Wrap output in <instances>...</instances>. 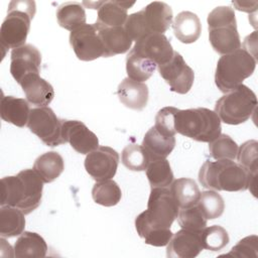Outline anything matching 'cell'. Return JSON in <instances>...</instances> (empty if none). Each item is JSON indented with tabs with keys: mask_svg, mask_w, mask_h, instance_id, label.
I'll list each match as a JSON object with an SVG mask.
<instances>
[{
	"mask_svg": "<svg viewBox=\"0 0 258 258\" xmlns=\"http://www.w3.org/2000/svg\"><path fill=\"white\" fill-rule=\"evenodd\" d=\"M43 180L34 169H23L16 175L1 179L2 206L15 207L28 215L41 203Z\"/></svg>",
	"mask_w": 258,
	"mask_h": 258,
	"instance_id": "obj_1",
	"label": "cell"
},
{
	"mask_svg": "<svg viewBox=\"0 0 258 258\" xmlns=\"http://www.w3.org/2000/svg\"><path fill=\"white\" fill-rule=\"evenodd\" d=\"M255 178L239 163L229 159L206 161L199 171L200 183L218 191H244L255 185Z\"/></svg>",
	"mask_w": 258,
	"mask_h": 258,
	"instance_id": "obj_2",
	"label": "cell"
},
{
	"mask_svg": "<svg viewBox=\"0 0 258 258\" xmlns=\"http://www.w3.org/2000/svg\"><path fill=\"white\" fill-rule=\"evenodd\" d=\"M171 7L160 1H154L146 5L142 10L128 15L124 29L136 42L151 33L165 32L172 22Z\"/></svg>",
	"mask_w": 258,
	"mask_h": 258,
	"instance_id": "obj_3",
	"label": "cell"
},
{
	"mask_svg": "<svg viewBox=\"0 0 258 258\" xmlns=\"http://www.w3.org/2000/svg\"><path fill=\"white\" fill-rule=\"evenodd\" d=\"M36 12L34 1L13 0L8 4L7 15L0 27V42L4 49L25 44L31 19Z\"/></svg>",
	"mask_w": 258,
	"mask_h": 258,
	"instance_id": "obj_4",
	"label": "cell"
},
{
	"mask_svg": "<svg viewBox=\"0 0 258 258\" xmlns=\"http://www.w3.org/2000/svg\"><path fill=\"white\" fill-rule=\"evenodd\" d=\"M175 131L199 142H211L222 132L221 120L215 111L207 108L178 109Z\"/></svg>",
	"mask_w": 258,
	"mask_h": 258,
	"instance_id": "obj_5",
	"label": "cell"
},
{
	"mask_svg": "<svg viewBox=\"0 0 258 258\" xmlns=\"http://www.w3.org/2000/svg\"><path fill=\"white\" fill-rule=\"evenodd\" d=\"M207 22L209 40L216 52L224 55L241 48V39L233 8L230 6L214 8L209 13Z\"/></svg>",
	"mask_w": 258,
	"mask_h": 258,
	"instance_id": "obj_6",
	"label": "cell"
},
{
	"mask_svg": "<svg viewBox=\"0 0 258 258\" xmlns=\"http://www.w3.org/2000/svg\"><path fill=\"white\" fill-rule=\"evenodd\" d=\"M256 62L257 60L243 48L222 55L216 67V86L225 94L233 91L253 75Z\"/></svg>",
	"mask_w": 258,
	"mask_h": 258,
	"instance_id": "obj_7",
	"label": "cell"
},
{
	"mask_svg": "<svg viewBox=\"0 0 258 258\" xmlns=\"http://www.w3.org/2000/svg\"><path fill=\"white\" fill-rule=\"evenodd\" d=\"M257 105L255 93L242 84L216 102L215 113L225 124L239 125L251 118Z\"/></svg>",
	"mask_w": 258,
	"mask_h": 258,
	"instance_id": "obj_8",
	"label": "cell"
},
{
	"mask_svg": "<svg viewBox=\"0 0 258 258\" xmlns=\"http://www.w3.org/2000/svg\"><path fill=\"white\" fill-rule=\"evenodd\" d=\"M27 127L47 146L54 147L66 143L61 135L62 120H59L47 106L30 110Z\"/></svg>",
	"mask_w": 258,
	"mask_h": 258,
	"instance_id": "obj_9",
	"label": "cell"
},
{
	"mask_svg": "<svg viewBox=\"0 0 258 258\" xmlns=\"http://www.w3.org/2000/svg\"><path fill=\"white\" fill-rule=\"evenodd\" d=\"M179 207L166 187H153L150 190L147 210L144 211L150 222L157 227L170 229L172 223L177 217Z\"/></svg>",
	"mask_w": 258,
	"mask_h": 258,
	"instance_id": "obj_10",
	"label": "cell"
},
{
	"mask_svg": "<svg viewBox=\"0 0 258 258\" xmlns=\"http://www.w3.org/2000/svg\"><path fill=\"white\" fill-rule=\"evenodd\" d=\"M70 44L77 57L84 61H91L105 55L103 43L94 24L85 23L71 31Z\"/></svg>",
	"mask_w": 258,
	"mask_h": 258,
	"instance_id": "obj_11",
	"label": "cell"
},
{
	"mask_svg": "<svg viewBox=\"0 0 258 258\" xmlns=\"http://www.w3.org/2000/svg\"><path fill=\"white\" fill-rule=\"evenodd\" d=\"M158 73L169 85L172 92L184 95L192 87L195 73L177 51L173 52L172 57L167 62L158 66Z\"/></svg>",
	"mask_w": 258,
	"mask_h": 258,
	"instance_id": "obj_12",
	"label": "cell"
},
{
	"mask_svg": "<svg viewBox=\"0 0 258 258\" xmlns=\"http://www.w3.org/2000/svg\"><path fill=\"white\" fill-rule=\"evenodd\" d=\"M118 164L119 154L109 146H99L88 153L84 163L86 171L96 181H103L114 177Z\"/></svg>",
	"mask_w": 258,
	"mask_h": 258,
	"instance_id": "obj_13",
	"label": "cell"
},
{
	"mask_svg": "<svg viewBox=\"0 0 258 258\" xmlns=\"http://www.w3.org/2000/svg\"><path fill=\"white\" fill-rule=\"evenodd\" d=\"M10 60V73L18 84L28 75L39 74L41 53L32 44L26 43L12 49Z\"/></svg>",
	"mask_w": 258,
	"mask_h": 258,
	"instance_id": "obj_14",
	"label": "cell"
},
{
	"mask_svg": "<svg viewBox=\"0 0 258 258\" xmlns=\"http://www.w3.org/2000/svg\"><path fill=\"white\" fill-rule=\"evenodd\" d=\"M61 135L63 141L81 154H88L99 147L97 135L82 121L62 120Z\"/></svg>",
	"mask_w": 258,
	"mask_h": 258,
	"instance_id": "obj_15",
	"label": "cell"
},
{
	"mask_svg": "<svg viewBox=\"0 0 258 258\" xmlns=\"http://www.w3.org/2000/svg\"><path fill=\"white\" fill-rule=\"evenodd\" d=\"M166 246V256L168 258H195L204 249L201 232L185 229L172 234Z\"/></svg>",
	"mask_w": 258,
	"mask_h": 258,
	"instance_id": "obj_16",
	"label": "cell"
},
{
	"mask_svg": "<svg viewBox=\"0 0 258 258\" xmlns=\"http://www.w3.org/2000/svg\"><path fill=\"white\" fill-rule=\"evenodd\" d=\"M133 48L154 61L157 67L167 62L174 52L170 41L162 33H151L146 35L137 41Z\"/></svg>",
	"mask_w": 258,
	"mask_h": 258,
	"instance_id": "obj_17",
	"label": "cell"
},
{
	"mask_svg": "<svg viewBox=\"0 0 258 258\" xmlns=\"http://www.w3.org/2000/svg\"><path fill=\"white\" fill-rule=\"evenodd\" d=\"M25 94L28 103L37 107H45L51 103L54 98L52 86L39 77V74L26 76L19 84Z\"/></svg>",
	"mask_w": 258,
	"mask_h": 258,
	"instance_id": "obj_18",
	"label": "cell"
},
{
	"mask_svg": "<svg viewBox=\"0 0 258 258\" xmlns=\"http://www.w3.org/2000/svg\"><path fill=\"white\" fill-rule=\"evenodd\" d=\"M105 49L104 57L127 52L132 45V40L124 29V26L103 27L94 23Z\"/></svg>",
	"mask_w": 258,
	"mask_h": 258,
	"instance_id": "obj_19",
	"label": "cell"
},
{
	"mask_svg": "<svg viewBox=\"0 0 258 258\" xmlns=\"http://www.w3.org/2000/svg\"><path fill=\"white\" fill-rule=\"evenodd\" d=\"M117 95L125 107L141 111L147 105L149 92L146 84L125 78L118 86Z\"/></svg>",
	"mask_w": 258,
	"mask_h": 258,
	"instance_id": "obj_20",
	"label": "cell"
},
{
	"mask_svg": "<svg viewBox=\"0 0 258 258\" xmlns=\"http://www.w3.org/2000/svg\"><path fill=\"white\" fill-rule=\"evenodd\" d=\"M175 146V137L166 136L160 133L154 126L144 135L142 147L144 148L149 161L166 158Z\"/></svg>",
	"mask_w": 258,
	"mask_h": 258,
	"instance_id": "obj_21",
	"label": "cell"
},
{
	"mask_svg": "<svg viewBox=\"0 0 258 258\" xmlns=\"http://www.w3.org/2000/svg\"><path fill=\"white\" fill-rule=\"evenodd\" d=\"M30 108L28 101L13 96H4L0 103L1 119L7 123H11L17 127L27 125Z\"/></svg>",
	"mask_w": 258,
	"mask_h": 258,
	"instance_id": "obj_22",
	"label": "cell"
},
{
	"mask_svg": "<svg viewBox=\"0 0 258 258\" xmlns=\"http://www.w3.org/2000/svg\"><path fill=\"white\" fill-rule=\"evenodd\" d=\"M132 5H134V2L102 1L96 24L103 27L123 26L128 17L127 10Z\"/></svg>",
	"mask_w": 258,
	"mask_h": 258,
	"instance_id": "obj_23",
	"label": "cell"
},
{
	"mask_svg": "<svg viewBox=\"0 0 258 258\" xmlns=\"http://www.w3.org/2000/svg\"><path fill=\"white\" fill-rule=\"evenodd\" d=\"M135 228L137 234L142 238L145 244L162 247L166 246L172 237V232L170 229H163L154 225L148 219L145 212L140 213L135 219Z\"/></svg>",
	"mask_w": 258,
	"mask_h": 258,
	"instance_id": "obj_24",
	"label": "cell"
},
{
	"mask_svg": "<svg viewBox=\"0 0 258 258\" xmlns=\"http://www.w3.org/2000/svg\"><path fill=\"white\" fill-rule=\"evenodd\" d=\"M175 37L182 43L197 41L202 32V23L199 16L190 11L178 13L172 23Z\"/></svg>",
	"mask_w": 258,
	"mask_h": 258,
	"instance_id": "obj_25",
	"label": "cell"
},
{
	"mask_svg": "<svg viewBox=\"0 0 258 258\" xmlns=\"http://www.w3.org/2000/svg\"><path fill=\"white\" fill-rule=\"evenodd\" d=\"M45 240L37 233L24 231L14 244L16 258H42L47 253Z\"/></svg>",
	"mask_w": 258,
	"mask_h": 258,
	"instance_id": "obj_26",
	"label": "cell"
},
{
	"mask_svg": "<svg viewBox=\"0 0 258 258\" xmlns=\"http://www.w3.org/2000/svg\"><path fill=\"white\" fill-rule=\"evenodd\" d=\"M33 169L40 176L43 182H52L64 169L63 158L55 151L45 152L35 159Z\"/></svg>",
	"mask_w": 258,
	"mask_h": 258,
	"instance_id": "obj_27",
	"label": "cell"
},
{
	"mask_svg": "<svg viewBox=\"0 0 258 258\" xmlns=\"http://www.w3.org/2000/svg\"><path fill=\"white\" fill-rule=\"evenodd\" d=\"M25 228L24 213L15 207L2 206L0 209V236L12 238L21 235Z\"/></svg>",
	"mask_w": 258,
	"mask_h": 258,
	"instance_id": "obj_28",
	"label": "cell"
},
{
	"mask_svg": "<svg viewBox=\"0 0 258 258\" xmlns=\"http://www.w3.org/2000/svg\"><path fill=\"white\" fill-rule=\"evenodd\" d=\"M157 64L141 53L132 48L126 56V72L128 78L137 81L145 82L154 73Z\"/></svg>",
	"mask_w": 258,
	"mask_h": 258,
	"instance_id": "obj_29",
	"label": "cell"
},
{
	"mask_svg": "<svg viewBox=\"0 0 258 258\" xmlns=\"http://www.w3.org/2000/svg\"><path fill=\"white\" fill-rule=\"evenodd\" d=\"M86 12L79 2H66L56 9V20L60 27L73 31L86 23Z\"/></svg>",
	"mask_w": 258,
	"mask_h": 258,
	"instance_id": "obj_30",
	"label": "cell"
},
{
	"mask_svg": "<svg viewBox=\"0 0 258 258\" xmlns=\"http://www.w3.org/2000/svg\"><path fill=\"white\" fill-rule=\"evenodd\" d=\"M179 209L197 204L200 198V188L191 178L181 177L173 180L169 187Z\"/></svg>",
	"mask_w": 258,
	"mask_h": 258,
	"instance_id": "obj_31",
	"label": "cell"
},
{
	"mask_svg": "<svg viewBox=\"0 0 258 258\" xmlns=\"http://www.w3.org/2000/svg\"><path fill=\"white\" fill-rule=\"evenodd\" d=\"M145 170L151 188L166 187L173 181V172L166 158L149 161Z\"/></svg>",
	"mask_w": 258,
	"mask_h": 258,
	"instance_id": "obj_32",
	"label": "cell"
},
{
	"mask_svg": "<svg viewBox=\"0 0 258 258\" xmlns=\"http://www.w3.org/2000/svg\"><path fill=\"white\" fill-rule=\"evenodd\" d=\"M92 198L98 205L104 207H113L120 202L122 191L116 181L107 179L97 181L94 184L92 188Z\"/></svg>",
	"mask_w": 258,
	"mask_h": 258,
	"instance_id": "obj_33",
	"label": "cell"
},
{
	"mask_svg": "<svg viewBox=\"0 0 258 258\" xmlns=\"http://www.w3.org/2000/svg\"><path fill=\"white\" fill-rule=\"evenodd\" d=\"M197 206L207 220L220 218L225 210V202L220 194L215 190H205L200 194Z\"/></svg>",
	"mask_w": 258,
	"mask_h": 258,
	"instance_id": "obj_34",
	"label": "cell"
},
{
	"mask_svg": "<svg viewBox=\"0 0 258 258\" xmlns=\"http://www.w3.org/2000/svg\"><path fill=\"white\" fill-rule=\"evenodd\" d=\"M201 241L204 249L220 251L229 244L230 238L226 229L221 226L214 225L205 227L201 231Z\"/></svg>",
	"mask_w": 258,
	"mask_h": 258,
	"instance_id": "obj_35",
	"label": "cell"
},
{
	"mask_svg": "<svg viewBox=\"0 0 258 258\" xmlns=\"http://www.w3.org/2000/svg\"><path fill=\"white\" fill-rule=\"evenodd\" d=\"M209 151L211 157L216 160H233L237 156L238 145L229 135L221 133L216 139L209 142Z\"/></svg>",
	"mask_w": 258,
	"mask_h": 258,
	"instance_id": "obj_36",
	"label": "cell"
},
{
	"mask_svg": "<svg viewBox=\"0 0 258 258\" xmlns=\"http://www.w3.org/2000/svg\"><path fill=\"white\" fill-rule=\"evenodd\" d=\"M121 161L125 167L132 171H143L146 169L149 159L142 145L128 144L122 151Z\"/></svg>",
	"mask_w": 258,
	"mask_h": 258,
	"instance_id": "obj_37",
	"label": "cell"
},
{
	"mask_svg": "<svg viewBox=\"0 0 258 258\" xmlns=\"http://www.w3.org/2000/svg\"><path fill=\"white\" fill-rule=\"evenodd\" d=\"M176 219L181 229L195 232H201L205 227H207L208 221L197 204L179 209Z\"/></svg>",
	"mask_w": 258,
	"mask_h": 258,
	"instance_id": "obj_38",
	"label": "cell"
},
{
	"mask_svg": "<svg viewBox=\"0 0 258 258\" xmlns=\"http://www.w3.org/2000/svg\"><path fill=\"white\" fill-rule=\"evenodd\" d=\"M237 159L251 175H257V160H258V142L256 140H248L238 148Z\"/></svg>",
	"mask_w": 258,
	"mask_h": 258,
	"instance_id": "obj_39",
	"label": "cell"
},
{
	"mask_svg": "<svg viewBox=\"0 0 258 258\" xmlns=\"http://www.w3.org/2000/svg\"><path fill=\"white\" fill-rule=\"evenodd\" d=\"M178 109L175 107H164L160 109L155 116L154 127L163 135L174 136L175 131V115Z\"/></svg>",
	"mask_w": 258,
	"mask_h": 258,
	"instance_id": "obj_40",
	"label": "cell"
},
{
	"mask_svg": "<svg viewBox=\"0 0 258 258\" xmlns=\"http://www.w3.org/2000/svg\"><path fill=\"white\" fill-rule=\"evenodd\" d=\"M225 256L257 258L258 257V237L256 235L248 236L240 240L229 253Z\"/></svg>",
	"mask_w": 258,
	"mask_h": 258,
	"instance_id": "obj_41",
	"label": "cell"
},
{
	"mask_svg": "<svg viewBox=\"0 0 258 258\" xmlns=\"http://www.w3.org/2000/svg\"><path fill=\"white\" fill-rule=\"evenodd\" d=\"M233 5L235 8L239 11H245V12H252L256 11L258 2L253 1V2H241V1H233Z\"/></svg>",
	"mask_w": 258,
	"mask_h": 258,
	"instance_id": "obj_42",
	"label": "cell"
}]
</instances>
